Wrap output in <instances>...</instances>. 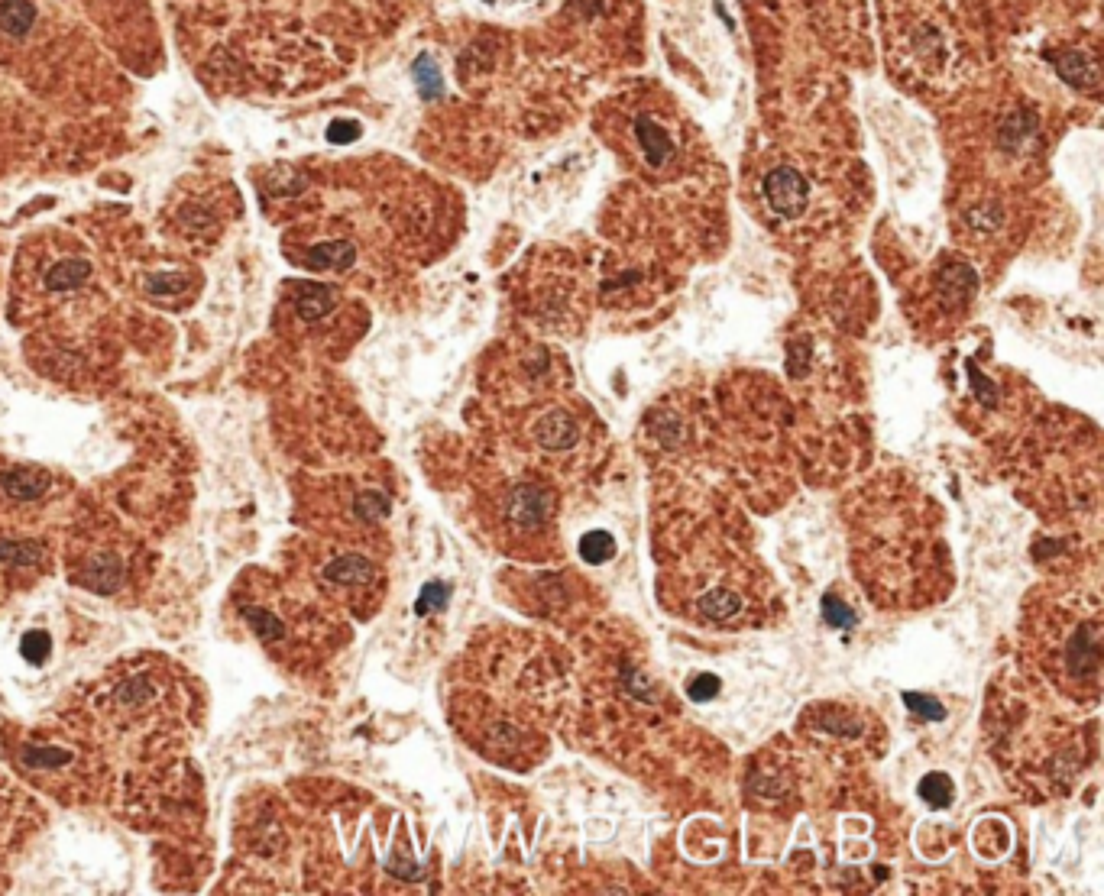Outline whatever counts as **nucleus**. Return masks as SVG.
<instances>
[{"instance_id": "obj_3", "label": "nucleus", "mask_w": 1104, "mask_h": 896, "mask_svg": "<svg viewBox=\"0 0 1104 896\" xmlns=\"http://www.w3.org/2000/svg\"><path fill=\"white\" fill-rule=\"evenodd\" d=\"M635 136H638V143H642V156L651 165H661V162H667L674 156V140L651 117L635 120Z\"/></svg>"}, {"instance_id": "obj_24", "label": "nucleus", "mask_w": 1104, "mask_h": 896, "mask_svg": "<svg viewBox=\"0 0 1104 896\" xmlns=\"http://www.w3.org/2000/svg\"><path fill=\"white\" fill-rule=\"evenodd\" d=\"M486 4H493V0H486Z\"/></svg>"}, {"instance_id": "obj_11", "label": "nucleus", "mask_w": 1104, "mask_h": 896, "mask_svg": "<svg viewBox=\"0 0 1104 896\" xmlns=\"http://www.w3.org/2000/svg\"><path fill=\"white\" fill-rule=\"evenodd\" d=\"M415 81H418V91H421V98H425V101L441 98V94H444L441 72H438V65L428 59V55H421V59L415 62Z\"/></svg>"}, {"instance_id": "obj_21", "label": "nucleus", "mask_w": 1104, "mask_h": 896, "mask_svg": "<svg viewBox=\"0 0 1104 896\" xmlns=\"http://www.w3.org/2000/svg\"><path fill=\"white\" fill-rule=\"evenodd\" d=\"M687 693H690L693 702H706V699H713L719 693V680L710 677V673H703V677H697L687 686Z\"/></svg>"}, {"instance_id": "obj_17", "label": "nucleus", "mask_w": 1104, "mask_h": 896, "mask_svg": "<svg viewBox=\"0 0 1104 896\" xmlns=\"http://www.w3.org/2000/svg\"><path fill=\"white\" fill-rule=\"evenodd\" d=\"M68 757H72V754H65V751L30 748V751H26V764H30V767H59V764H65V761H68Z\"/></svg>"}, {"instance_id": "obj_19", "label": "nucleus", "mask_w": 1104, "mask_h": 896, "mask_svg": "<svg viewBox=\"0 0 1104 896\" xmlns=\"http://www.w3.org/2000/svg\"><path fill=\"white\" fill-rule=\"evenodd\" d=\"M182 288H185L182 272H162L149 282V292H156V295H175V292H182Z\"/></svg>"}, {"instance_id": "obj_18", "label": "nucleus", "mask_w": 1104, "mask_h": 896, "mask_svg": "<svg viewBox=\"0 0 1104 896\" xmlns=\"http://www.w3.org/2000/svg\"><path fill=\"white\" fill-rule=\"evenodd\" d=\"M23 654L30 657L33 664H43L46 654H49V634H43V631L26 634V638H23Z\"/></svg>"}, {"instance_id": "obj_13", "label": "nucleus", "mask_w": 1104, "mask_h": 896, "mask_svg": "<svg viewBox=\"0 0 1104 896\" xmlns=\"http://www.w3.org/2000/svg\"><path fill=\"white\" fill-rule=\"evenodd\" d=\"M920 796H923L930 806H936V809L949 806V803H952V783H949V777H943V774H930V777H923V783H920Z\"/></svg>"}, {"instance_id": "obj_23", "label": "nucleus", "mask_w": 1104, "mask_h": 896, "mask_svg": "<svg viewBox=\"0 0 1104 896\" xmlns=\"http://www.w3.org/2000/svg\"><path fill=\"white\" fill-rule=\"evenodd\" d=\"M441 596H447L444 586H438V583L428 586V589H425V596H421V602H418V612H428L431 605H444V599H441Z\"/></svg>"}, {"instance_id": "obj_2", "label": "nucleus", "mask_w": 1104, "mask_h": 896, "mask_svg": "<svg viewBox=\"0 0 1104 896\" xmlns=\"http://www.w3.org/2000/svg\"><path fill=\"white\" fill-rule=\"evenodd\" d=\"M548 508H551V502L541 489L522 486V489H515L512 499H509V518L519 528H535V525H541L544 518H548Z\"/></svg>"}, {"instance_id": "obj_12", "label": "nucleus", "mask_w": 1104, "mask_h": 896, "mask_svg": "<svg viewBox=\"0 0 1104 896\" xmlns=\"http://www.w3.org/2000/svg\"><path fill=\"white\" fill-rule=\"evenodd\" d=\"M580 554H583L586 563H606L612 554H616V541H612V534H606V531H590L583 537Z\"/></svg>"}, {"instance_id": "obj_20", "label": "nucleus", "mask_w": 1104, "mask_h": 896, "mask_svg": "<svg viewBox=\"0 0 1104 896\" xmlns=\"http://www.w3.org/2000/svg\"><path fill=\"white\" fill-rule=\"evenodd\" d=\"M904 699H907V706H910L913 712H920V715H926V719H933V722H939V719H943V715H946V709H943V706H936V699H930V696L907 693Z\"/></svg>"}, {"instance_id": "obj_7", "label": "nucleus", "mask_w": 1104, "mask_h": 896, "mask_svg": "<svg viewBox=\"0 0 1104 896\" xmlns=\"http://www.w3.org/2000/svg\"><path fill=\"white\" fill-rule=\"evenodd\" d=\"M88 275H91V263H88V259L72 256V259H62V263L52 266L46 272L43 285L49 288V292H72V288H78L81 282L88 279Z\"/></svg>"}, {"instance_id": "obj_14", "label": "nucleus", "mask_w": 1104, "mask_h": 896, "mask_svg": "<svg viewBox=\"0 0 1104 896\" xmlns=\"http://www.w3.org/2000/svg\"><path fill=\"white\" fill-rule=\"evenodd\" d=\"M739 605L742 602L735 599L732 592H713V596L703 599V612L710 615V618H729V615L739 612Z\"/></svg>"}, {"instance_id": "obj_4", "label": "nucleus", "mask_w": 1104, "mask_h": 896, "mask_svg": "<svg viewBox=\"0 0 1104 896\" xmlns=\"http://www.w3.org/2000/svg\"><path fill=\"white\" fill-rule=\"evenodd\" d=\"M305 263L308 269H347L357 259V250H353L350 240H334V243H318L305 250Z\"/></svg>"}, {"instance_id": "obj_6", "label": "nucleus", "mask_w": 1104, "mask_h": 896, "mask_svg": "<svg viewBox=\"0 0 1104 896\" xmlns=\"http://www.w3.org/2000/svg\"><path fill=\"white\" fill-rule=\"evenodd\" d=\"M49 473H39V470H7L4 476H0V486H4V492L10 495V499H36V495H43L49 489Z\"/></svg>"}, {"instance_id": "obj_5", "label": "nucleus", "mask_w": 1104, "mask_h": 896, "mask_svg": "<svg viewBox=\"0 0 1104 896\" xmlns=\"http://www.w3.org/2000/svg\"><path fill=\"white\" fill-rule=\"evenodd\" d=\"M1056 72L1062 81H1069L1075 88H1095L1098 85V68L1085 52H1059L1056 55Z\"/></svg>"}, {"instance_id": "obj_1", "label": "nucleus", "mask_w": 1104, "mask_h": 896, "mask_svg": "<svg viewBox=\"0 0 1104 896\" xmlns=\"http://www.w3.org/2000/svg\"><path fill=\"white\" fill-rule=\"evenodd\" d=\"M765 201L778 217H797L810 201V185L803 182L800 172L781 165L765 178Z\"/></svg>"}, {"instance_id": "obj_22", "label": "nucleus", "mask_w": 1104, "mask_h": 896, "mask_svg": "<svg viewBox=\"0 0 1104 896\" xmlns=\"http://www.w3.org/2000/svg\"><path fill=\"white\" fill-rule=\"evenodd\" d=\"M360 136V123L357 120H334L331 130H327V140L331 143H353Z\"/></svg>"}, {"instance_id": "obj_10", "label": "nucleus", "mask_w": 1104, "mask_h": 896, "mask_svg": "<svg viewBox=\"0 0 1104 896\" xmlns=\"http://www.w3.org/2000/svg\"><path fill=\"white\" fill-rule=\"evenodd\" d=\"M538 437H541L544 447H567V444H574L577 440V427L564 415H551V418H544V424L538 427Z\"/></svg>"}, {"instance_id": "obj_9", "label": "nucleus", "mask_w": 1104, "mask_h": 896, "mask_svg": "<svg viewBox=\"0 0 1104 896\" xmlns=\"http://www.w3.org/2000/svg\"><path fill=\"white\" fill-rule=\"evenodd\" d=\"M331 583H366L373 576V567L363 557H340L324 570Z\"/></svg>"}, {"instance_id": "obj_16", "label": "nucleus", "mask_w": 1104, "mask_h": 896, "mask_svg": "<svg viewBox=\"0 0 1104 896\" xmlns=\"http://www.w3.org/2000/svg\"><path fill=\"white\" fill-rule=\"evenodd\" d=\"M36 554L39 550L33 544H17V541L0 544V560H7V563H23V567H30V563H36Z\"/></svg>"}, {"instance_id": "obj_8", "label": "nucleus", "mask_w": 1104, "mask_h": 896, "mask_svg": "<svg viewBox=\"0 0 1104 896\" xmlns=\"http://www.w3.org/2000/svg\"><path fill=\"white\" fill-rule=\"evenodd\" d=\"M334 308V292L327 285H298L295 295V311L305 321H321V317Z\"/></svg>"}, {"instance_id": "obj_15", "label": "nucleus", "mask_w": 1104, "mask_h": 896, "mask_svg": "<svg viewBox=\"0 0 1104 896\" xmlns=\"http://www.w3.org/2000/svg\"><path fill=\"white\" fill-rule=\"evenodd\" d=\"M823 615H826V622L833 625V628H852L855 625V612L849 609V605H842L836 596H826L823 599Z\"/></svg>"}]
</instances>
